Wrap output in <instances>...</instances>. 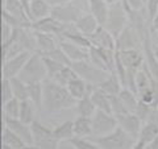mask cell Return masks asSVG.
<instances>
[{
  "instance_id": "26",
  "label": "cell",
  "mask_w": 158,
  "mask_h": 149,
  "mask_svg": "<svg viewBox=\"0 0 158 149\" xmlns=\"http://www.w3.org/2000/svg\"><path fill=\"white\" fill-rule=\"evenodd\" d=\"M74 133L77 137H88L92 136V120L91 117L79 115L74 120Z\"/></svg>"
},
{
  "instance_id": "41",
  "label": "cell",
  "mask_w": 158,
  "mask_h": 149,
  "mask_svg": "<svg viewBox=\"0 0 158 149\" xmlns=\"http://www.w3.org/2000/svg\"><path fill=\"white\" fill-rule=\"evenodd\" d=\"M12 98H15V95H13V90H12L11 79L2 78V104L11 100Z\"/></svg>"
},
{
  "instance_id": "30",
  "label": "cell",
  "mask_w": 158,
  "mask_h": 149,
  "mask_svg": "<svg viewBox=\"0 0 158 149\" xmlns=\"http://www.w3.org/2000/svg\"><path fill=\"white\" fill-rule=\"evenodd\" d=\"M37 111V108L34 107V104L32 100H23L20 103V113H19V119L27 124H32L36 119H34V112Z\"/></svg>"
},
{
  "instance_id": "29",
  "label": "cell",
  "mask_w": 158,
  "mask_h": 149,
  "mask_svg": "<svg viewBox=\"0 0 158 149\" xmlns=\"http://www.w3.org/2000/svg\"><path fill=\"white\" fill-rule=\"evenodd\" d=\"M118 96H120L123 103H124V106H125L127 110L129 112H132V113H135L138 103H140V98H138L137 94H135L132 90H129V88L124 87L120 91V94H118Z\"/></svg>"
},
{
  "instance_id": "22",
  "label": "cell",
  "mask_w": 158,
  "mask_h": 149,
  "mask_svg": "<svg viewBox=\"0 0 158 149\" xmlns=\"http://www.w3.org/2000/svg\"><path fill=\"white\" fill-rule=\"evenodd\" d=\"M92 103L95 104L96 110L99 111H104V112H110L112 113V108H111V98L110 95H107L106 92H103L99 87H94L92 91L90 94Z\"/></svg>"
},
{
  "instance_id": "10",
  "label": "cell",
  "mask_w": 158,
  "mask_h": 149,
  "mask_svg": "<svg viewBox=\"0 0 158 149\" xmlns=\"http://www.w3.org/2000/svg\"><path fill=\"white\" fill-rule=\"evenodd\" d=\"M4 127L9 128L11 131H13L19 137H21L25 144H34V138H33V132H32V127L31 124H27L21 121L20 119H12V117H7L4 116Z\"/></svg>"
},
{
  "instance_id": "52",
  "label": "cell",
  "mask_w": 158,
  "mask_h": 149,
  "mask_svg": "<svg viewBox=\"0 0 158 149\" xmlns=\"http://www.w3.org/2000/svg\"><path fill=\"white\" fill-rule=\"evenodd\" d=\"M154 120H157V121H158V106H157L156 112H154Z\"/></svg>"
},
{
  "instance_id": "6",
  "label": "cell",
  "mask_w": 158,
  "mask_h": 149,
  "mask_svg": "<svg viewBox=\"0 0 158 149\" xmlns=\"http://www.w3.org/2000/svg\"><path fill=\"white\" fill-rule=\"evenodd\" d=\"M92 120V135L94 136H106L110 135L118 127L117 119L115 115L104 111H96L91 117Z\"/></svg>"
},
{
  "instance_id": "19",
  "label": "cell",
  "mask_w": 158,
  "mask_h": 149,
  "mask_svg": "<svg viewBox=\"0 0 158 149\" xmlns=\"http://www.w3.org/2000/svg\"><path fill=\"white\" fill-rule=\"evenodd\" d=\"M99 27H100V24L98 23V20L94 17L91 13H83L82 16L78 19V21L75 23V28L82 34H85L86 37L92 36V34L98 31Z\"/></svg>"
},
{
  "instance_id": "17",
  "label": "cell",
  "mask_w": 158,
  "mask_h": 149,
  "mask_svg": "<svg viewBox=\"0 0 158 149\" xmlns=\"http://www.w3.org/2000/svg\"><path fill=\"white\" fill-rule=\"evenodd\" d=\"M88 2V9L90 13L98 20L100 25L104 27L110 13V4L106 0H87Z\"/></svg>"
},
{
  "instance_id": "11",
  "label": "cell",
  "mask_w": 158,
  "mask_h": 149,
  "mask_svg": "<svg viewBox=\"0 0 158 149\" xmlns=\"http://www.w3.org/2000/svg\"><path fill=\"white\" fill-rule=\"evenodd\" d=\"M32 29L36 32H42V33H49L57 36L58 40L61 37V34L65 29V24L59 23L58 20H56L53 16H48L45 19L36 20L32 23Z\"/></svg>"
},
{
  "instance_id": "50",
  "label": "cell",
  "mask_w": 158,
  "mask_h": 149,
  "mask_svg": "<svg viewBox=\"0 0 158 149\" xmlns=\"http://www.w3.org/2000/svg\"><path fill=\"white\" fill-rule=\"evenodd\" d=\"M24 149H41V148L37 147L36 144H28V145H27L25 148H24Z\"/></svg>"
},
{
  "instance_id": "34",
  "label": "cell",
  "mask_w": 158,
  "mask_h": 149,
  "mask_svg": "<svg viewBox=\"0 0 158 149\" xmlns=\"http://www.w3.org/2000/svg\"><path fill=\"white\" fill-rule=\"evenodd\" d=\"M78 77V74L74 71V69L71 66H63L61 70H59L56 75H54V78L52 79V81L54 82H57L58 84H61V86H67L69 82L71 81V79L74 78H77Z\"/></svg>"
},
{
  "instance_id": "45",
  "label": "cell",
  "mask_w": 158,
  "mask_h": 149,
  "mask_svg": "<svg viewBox=\"0 0 158 149\" xmlns=\"http://www.w3.org/2000/svg\"><path fill=\"white\" fill-rule=\"evenodd\" d=\"M152 32V31H150ZM152 46H153V52H154V54H156V57H157V59H158V36L156 33H153L152 32Z\"/></svg>"
},
{
  "instance_id": "36",
  "label": "cell",
  "mask_w": 158,
  "mask_h": 149,
  "mask_svg": "<svg viewBox=\"0 0 158 149\" xmlns=\"http://www.w3.org/2000/svg\"><path fill=\"white\" fill-rule=\"evenodd\" d=\"M42 56L52 58V59H54V61L62 63V65H65V66H71V65H73V61L67 57V54L62 50L61 46L56 48L54 50H50V52H48V53H45V54H42Z\"/></svg>"
},
{
  "instance_id": "18",
  "label": "cell",
  "mask_w": 158,
  "mask_h": 149,
  "mask_svg": "<svg viewBox=\"0 0 158 149\" xmlns=\"http://www.w3.org/2000/svg\"><path fill=\"white\" fill-rule=\"evenodd\" d=\"M52 8V4L48 0H31V3H29L31 20L36 21V20H41L50 16Z\"/></svg>"
},
{
  "instance_id": "49",
  "label": "cell",
  "mask_w": 158,
  "mask_h": 149,
  "mask_svg": "<svg viewBox=\"0 0 158 149\" xmlns=\"http://www.w3.org/2000/svg\"><path fill=\"white\" fill-rule=\"evenodd\" d=\"M148 147H149V149H158V136H157Z\"/></svg>"
},
{
  "instance_id": "42",
  "label": "cell",
  "mask_w": 158,
  "mask_h": 149,
  "mask_svg": "<svg viewBox=\"0 0 158 149\" xmlns=\"http://www.w3.org/2000/svg\"><path fill=\"white\" fill-rule=\"evenodd\" d=\"M145 11H146L148 17H149L150 23H152V20L158 15V0H146Z\"/></svg>"
},
{
  "instance_id": "25",
  "label": "cell",
  "mask_w": 158,
  "mask_h": 149,
  "mask_svg": "<svg viewBox=\"0 0 158 149\" xmlns=\"http://www.w3.org/2000/svg\"><path fill=\"white\" fill-rule=\"evenodd\" d=\"M157 136H158V121L157 120H148L142 124L137 140H141L149 145Z\"/></svg>"
},
{
  "instance_id": "24",
  "label": "cell",
  "mask_w": 158,
  "mask_h": 149,
  "mask_svg": "<svg viewBox=\"0 0 158 149\" xmlns=\"http://www.w3.org/2000/svg\"><path fill=\"white\" fill-rule=\"evenodd\" d=\"M3 9H6L8 13L19 17L20 20H23V21L32 23L31 19L28 17V13L25 11L24 4L21 3V0H4V8Z\"/></svg>"
},
{
  "instance_id": "53",
  "label": "cell",
  "mask_w": 158,
  "mask_h": 149,
  "mask_svg": "<svg viewBox=\"0 0 158 149\" xmlns=\"http://www.w3.org/2000/svg\"><path fill=\"white\" fill-rule=\"evenodd\" d=\"M3 149H13V148H11V147H7V145H3Z\"/></svg>"
},
{
  "instance_id": "31",
  "label": "cell",
  "mask_w": 158,
  "mask_h": 149,
  "mask_svg": "<svg viewBox=\"0 0 158 149\" xmlns=\"http://www.w3.org/2000/svg\"><path fill=\"white\" fill-rule=\"evenodd\" d=\"M75 107H77L78 115L86 116V117H92L94 113L98 111L96 107H95V104H94L92 100H91L90 94H88V95H86V96H83L82 99H79Z\"/></svg>"
},
{
  "instance_id": "39",
  "label": "cell",
  "mask_w": 158,
  "mask_h": 149,
  "mask_svg": "<svg viewBox=\"0 0 158 149\" xmlns=\"http://www.w3.org/2000/svg\"><path fill=\"white\" fill-rule=\"evenodd\" d=\"M42 56V54H41ZM44 57V62H45V66H46V71H48V79H53L54 75L61 70V69L65 66V65H62V63H59L57 61H54V59L52 58H49V57H45V56H42Z\"/></svg>"
},
{
  "instance_id": "7",
  "label": "cell",
  "mask_w": 158,
  "mask_h": 149,
  "mask_svg": "<svg viewBox=\"0 0 158 149\" xmlns=\"http://www.w3.org/2000/svg\"><path fill=\"white\" fill-rule=\"evenodd\" d=\"M83 13L86 12H83L82 8L79 6H75L73 2L69 4H62V6H54L52 8L50 16H53L62 24H75Z\"/></svg>"
},
{
  "instance_id": "47",
  "label": "cell",
  "mask_w": 158,
  "mask_h": 149,
  "mask_svg": "<svg viewBox=\"0 0 158 149\" xmlns=\"http://www.w3.org/2000/svg\"><path fill=\"white\" fill-rule=\"evenodd\" d=\"M48 2L52 4V7H54V6H62V4L73 3L74 0H48Z\"/></svg>"
},
{
  "instance_id": "13",
  "label": "cell",
  "mask_w": 158,
  "mask_h": 149,
  "mask_svg": "<svg viewBox=\"0 0 158 149\" xmlns=\"http://www.w3.org/2000/svg\"><path fill=\"white\" fill-rule=\"evenodd\" d=\"M88 38H90V41H91V45L96 46V48L116 50V38L113 37V34L103 25L99 27L98 31Z\"/></svg>"
},
{
  "instance_id": "28",
  "label": "cell",
  "mask_w": 158,
  "mask_h": 149,
  "mask_svg": "<svg viewBox=\"0 0 158 149\" xmlns=\"http://www.w3.org/2000/svg\"><path fill=\"white\" fill-rule=\"evenodd\" d=\"M2 141H3V145L11 147L13 149H24L27 147L25 141H24L21 137H19L16 133H15L13 131H11L9 128H7V127L3 128Z\"/></svg>"
},
{
  "instance_id": "32",
  "label": "cell",
  "mask_w": 158,
  "mask_h": 149,
  "mask_svg": "<svg viewBox=\"0 0 158 149\" xmlns=\"http://www.w3.org/2000/svg\"><path fill=\"white\" fill-rule=\"evenodd\" d=\"M31 127H32V132H33L34 144L38 143V141L45 140V138H49V137L54 136L52 128L44 126V124L40 121V120H34V121L31 124Z\"/></svg>"
},
{
  "instance_id": "40",
  "label": "cell",
  "mask_w": 158,
  "mask_h": 149,
  "mask_svg": "<svg viewBox=\"0 0 158 149\" xmlns=\"http://www.w3.org/2000/svg\"><path fill=\"white\" fill-rule=\"evenodd\" d=\"M111 98V108H112V115L115 116H120V115H124V113H128L129 111L125 108L124 103L120 99L118 95H112Z\"/></svg>"
},
{
  "instance_id": "43",
  "label": "cell",
  "mask_w": 158,
  "mask_h": 149,
  "mask_svg": "<svg viewBox=\"0 0 158 149\" xmlns=\"http://www.w3.org/2000/svg\"><path fill=\"white\" fill-rule=\"evenodd\" d=\"M138 98H140V100L145 102L148 104H150L153 107V100H154V94H153V90L152 87H148V88H144V90L138 91Z\"/></svg>"
},
{
  "instance_id": "2",
  "label": "cell",
  "mask_w": 158,
  "mask_h": 149,
  "mask_svg": "<svg viewBox=\"0 0 158 149\" xmlns=\"http://www.w3.org/2000/svg\"><path fill=\"white\" fill-rule=\"evenodd\" d=\"M19 78L23 79L25 83L44 82L45 79H48V71L45 62H44V57L38 52L32 53L21 73L19 74Z\"/></svg>"
},
{
  "instance_id": "20",
  "label": "cell",
  "mask_w": 158,
  "mask_h": 149,
  "mask_svg": "<svg viewBox=\"0 0 158 149\" xmlns=\"http://www.w3.org/2000/svg\"><path fill=\"white\" fill-rule=\"evenodd\" d=\"M36 41H37V50L40 54H45L50 50H54L56 48L59 46V41L57 42V36L49 33H42V32H36Z\"/></svg>"
},
{
  "instance_id": "44",
  "label": "cell",
  "mask_w": 158,
  "mask_h": 149,
  "mask_svg": "<svg viewBox=\"0 0 158 149\" xmlns=\"http://www.w3.org/2000/svg\"><path fill=\"white\" fill-rule=\"evenodd\" d=\"M129 7H132L133 9H142L145 8V2L144 0H124Z\"/></svg>"
},
{
  "instance_id": "3",
  "label": "cell",
  "mask_w": 158,
  "mask_h": 149,
  "mask_svg": "<svg viewBox=\"0 0 158 149\" xmlns=\"http://www.w3.org/2000/svg\"><path fill=\"white\" fill-rule=\"evenodd\" d=\"M94 141L102 149H131L136 143V138L128 135L121 127H117L110 135L94 136Z\"/></svg>"
},
{
  "instance_id": "33",
  "label": "cell",
  "mask_w": 158,
  "mask_h": 149,
  "mask_svg": "<svg viewBox=\"0 0 158 149\" xmlns=\"http://www.w3.org/2000/svg\"><path fill=\"white\" fill-rule=\"evenodd\" d=\"M11 84H12V90H13L15 98H17L20 102L29 99L28 83H25L23 79H20L19 77H15V78H11Z\"/></svg>"
},
{
  "instance_id": "35",
  "label": "cell",
  "mask_w": 158,
  "mask_h": 149,
  "mask_svg": "<svg viewBox=\"0 0 158 149\" xmlns=\"http://www.w3.org/2000/svg\"><path fill=\"white\" fill-rule=\"evenodd\" d=\"M20 102L17 98H12L11 100H8L7 103L2 104L3 106V112L4 116L7 117H12V119H19V113H20Z\"/></svg>"
},
{
  "instance_id": "5",
  "label": "cell",
  "mask_w": 158,
  "mask_h": 149,
  "mask_svg": "<svg viewBox=\"0 0 158 149\" xmlns=\"http://www.w3.org/2000/svg\"><path fill=\"white\" fill-rule=\"evenodd\" d=\"M71 67L74 69V71L78 74V77H81L82 79H85L87 83L94 84V86H98L99 83H102L111 74L106 70H103V69H99L95 65H92L88 59H86V61L73 62Z\"/></svg>"
},
{
  "instance_id": "27",
  "label": "cell",
  "mask_w": 158,
  "mask_h": 149,
  "mask_svg": "<svg viewBox=\"0 0 158 149\" xmlns=\"http://www.w3.org/2000/svg\"><path fill=\"white\" fill-rule=\"evenodd\" d=\"M53 135L59 141H69L70 138L75 136V133H74V121L67 120L58 124L57 127L53 128Z\"/></svg>"
},
{
  "instance_id": "51",
  "label": "cell",
  "mask_w": 158,
  "mask_h": 149,
  "mask_svg": "<svg viewBox=\"0 0 158 149\" xmlns=\"http://www.w3.org/2000/svg\"><path fill=\"white\" fill-rule=\"evenodd\" d=\"M108 4H113V3H117V2H123V0H106Z\"/></svg>"
},
{
  "instance_id": "9",
  "label": "cell",
  "mask_w": 158,
  "mask_h": 149,
  "mask_svg": "<svg viewBox=\"0 0 158 149\" xmlns=\"http://www.w3.org/2000/svg\"><path fill=\"white\" fill-rule=\"evenodd\" d=\"M128 49H142L140 36L129 24L116 38V50H128Z\"/></svg>"
},
{
  "instance_id": "12",
  "label": "cell",
  "mask_w": 158,
  "mask_h": 149,
  "mask_svg": "<svg viewBox=\"0 0 158 149\" xmlns=\"http://www.w3.org/2000/svg\"><path fill=\"white\" fill-rule=\"evenodd\" d=\"M116 119H117L118 127H121L123 130L128 133V135H131L133 138H136L137 140L144 121H142L137 115H135V113H132V112L124 113V115H120V116H116Z\"/></svg>"
},
{
  "instance_id": "38",
  "label": "cell",
  "mask_w": 158,
  "mask_h": 149,
  "mask_svg": "<svg viewBox=\"0 0 158 149\" xmlns=\"http://www.w3.org/2000/svg\"><path fill=\"white\" fill-rule=\"evenodd\" d=\"M154 112H156V110L150 106V104H148V103H145V102L140 100V103H138V106H137L136 111H135V115H137L142 121L145 123V121L149 120V117H150Z\"/></svg>"
},
{
  "instance_id": "54",
  "label": "cell",
  "mask_w": 158,
  "mask_h": 149,
  "mask_svg": "<svg viewBox=\"0 0 158 149\" xmlns=\"http://www.w3.org/2000/svg\"><path fill=\"white\" fill-rule=\"evenodd\" d=\"M153 33H156V34H157V36H158V32H153Z\"/></svg>"
},
{
  "instance_id": "55",
  "label": "cell",
  "mask_w": 158,
  "mask_h": 149,
  "mask_svg": "<svg viewBox=\"0 0 158 149\" xmlns=\"http://www.w3.org/2000/svg\"><path fill=\"white\" fill-rule=\"evenodd\" d=\"M144 2H146V0H144Z\"/></svg>"
},
{
  "instance_id": "56",
  "label": "cell",
  "mask_w": 158,
  "mask_h": 149,
  "mask_svg": "<svg viewBox=\"0 0 158 149\" xmlns=\"http://www.w3.org/2000/svg\"><path fill=\"white\" fill-rule=\"evenodd\" d=\"M148 149H149V147H148Z\"/></svg>"
},
{
  "instance_id": "48",
  "label": "cell",
  "mask_w": 158,
  "mask_h": 149,
  "mask_svg": "<svg viewBox=\"0 0 158 149\" xmlns=\"http://www.w3.org/2000/svg\"><path fill=\"white\" fill-rule=\"evenodd\" d=\"M150 31L152 32H158V15L152 20V23H150Z\"/></svg>"
},
{
  "instance_id": "15",
  "label": "cell",
  "mask_w": 158,
  "mask_h": 149,
  "mask_svg": "<svg viewBox=\"0 0 158 149\" xmlns=\"http://www.w3.org/2000/svg\"><path fill=\"white\" fill-rule=\"evenodd\" d=\"M58 41H59V46L62 48V50L67 54V57L70 58L73 62L86 61V59H88V50H90V49L82 48V46L77 45V44L66 41V40H58Z\"/></svg>"
},
{
  "instance_id": "21",
  "label": "cell",
  "mask_w": 158,
  "mask_h": 149,
  "mask_svg": "<svg viewBox=\"0 0 158 149\" xmlns=\"http://www.w3.org/2000/svg\"><path fill=\"white\" fill-rule=\"evenodd\" d=\"M96 87H99L103 92H106L107 95H118L120 94V91L123 90V83L120 81V78L117 77L116 73H111L110 75H108L104 81H103L102 83H99Z\"/></svg>"
},
{
  "instance_id": "8",
  "label": "cell",
  "mask_w": 158,
  "mask_h": 149,
  "mask_svg": "<svg viewBox=\"0 0 158 149\" xmlns=\"http://www.w3.org/2000/svg\"><path fill=\"white\" fill-rule=\"evenodd\" d=\"M31 56H32L31 52L24 50L21 53L16 54V56L8 58L2 66L3 78L11 79V78H15V77H19V74L21 73V70L24 69V66H25V63L28 62V59Z\"/></svg>"
},
{
  "instance_id": "4",
  "label": "cell",
  "mask_w": 158,
  "mask_h": 149,
  "mask_svg": "<svg viewBox=\"0 0 158 149\" xmlns=\"http://www.w3.org/2000/svg\"><path fill=\"white\" fill-rule=\"evenodd\" d=\"M128 24H129V20H128V15L125 11L124 0L110 4V13H108L107 23L104 25L106 29H108L113 34V37L117 38Z\"/></svg>"
},
{
  "instance_id": "16",
  "label": "cell",
  "mask_w": 158,
  "mask_h": 149,
  "mask_svg": "<svg viewBox=\"0 0 158 149\" xmlns=\"http://www.w3.org/2000/svg\"><path fill=\"white\" fill-rule=\"evenodd\" d=\"M66 87H67L69 92L71 94V96L75 98L77 100H79V99H82L83 96H86V95H88V94H91L92 88L95 87V86H94V84L87 83L85 79H82L81 77H77V78L71 79Z\"/></svg>"
},
{
  "instance_id": "46",
  "label": "cell",
  "mask_w": 158,
  "mask_h": 149,
  "mask_svg": "<svg viewBox=\"0 0 158 149\" xmlns=\"http://www.w3.org/2000/svg\"><path fill=\"white\" fill-rule=\"evenodd\" d=\"M131 149H148V144L141 140H136V143L133 144V147Z\"/></svg>"
},
{
  "instance_id": "1",
  "label": "cell",
  "mask_w": 158,
  "mask_h": 149,
  "mask_svg": "<svg viewBox=\"0 0 158 149\" xmlns=\"http://www.w3.org/2000/svg\"><path fill=\"white\" fill-rule=\"evenodd\" d=\"M78 100L71 96L67 87L61 86L52 79L44 81V108L49 113H58L62 110L77 106Z\"/></svg>"
},
{
  "instance_id": "14",
  "label": "cell",
  "mask_w": 158,
  "mask_h": 149,
  "mask_svg": "<svg viewBox=\"0 0 158 149\" xmlns=\"http://www.w3.org/2000/svg\"><path fill=\"white\" fill-rule=\"evenodd\" d=\"M121 62L124 63L125 69L138 70L141 69L145 62L144 52L142 49H128V50H117Z\"/></svg>"
},
{
  "instance_id": "23",
  "label": "cell",
  "mask_w": 158,
  "mask_h": 149,
  "mask_svg": "<svg viewBox=\"0 0 158 149\" xmlns=\"http://www.w3.org/2000/svg\"><path fill=\"white\" fill-rule=\"evenodd\" d=\"M29 100H32L37 112H41L44 108V82H33L28 83Z\"/></svg>"
},
{
  "instance_id": "37",
  "label": "cell",
  "mask_w": 158,
  "mask_h": 149,
  "mask_svg": "<svg viewBox=\"0 0 158 149\" xmlns=\"http://www.w3.org/2000/svg\"><path fill=\"white\" fill-rule=\"evenodd\" d=\"M74 149H102L94 140H87L86 137H77L74 136L69 140Z\"/></svg>"
}]
</instances>
